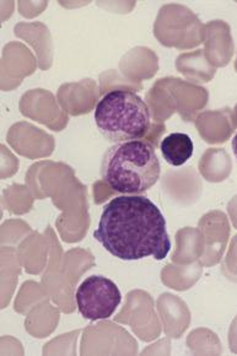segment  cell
I'll return each instance as SVG.
<instances>
[{
  "label": "cell",
  "mask_w": 237,
  "mask_h": 356,
  "mask_svg": "<svg viewBox=\"0 0 237 356\" xmlns=\"http://www.w3.org/2000/svg\"><path fill=\"white\" fill-rule=\"evenodd\" d=\"M96 241L122 261H139L153 257L165 259L171 251L166 220L161 210L140 194H123L104 207Z\"/></svg>",
  "instance_id": "obj_1"
},
{
  "label": "cell",
  "mask_w": 237,
  "mask_h": 356,
  "mask_svg": "<svg viewBox=\"0 0 237 356\" xmlns=\"http://www.w3.org/2000/svg\"><path fill=\"white\" fill-rule=\"evenodd\" d=\"M161 165L153 145L144 140L118 143L101 163V177L113 192L142 194L158 184Z\"/></svg>",
  "instance_id": "obj_2"
},
{
  "label": "cell",
  "mask_w": 237,
  "mask_h": 356,
  "mask_svg": "<svg viewBox=\"0 0 237 356\" xmlns=\"http://www.w3.org/2000/svg\"><path fill=\"white\" fill-rule=\"evenodd\" d=\"M95 122L108 142L140 140L152 127V112L134 91L112 90L97 102Z\"/></svg>",
  "instance_id": "obj_3"
},
{
  "label": "cell",
  "mask_w": 237,
  "mask_h": 356,
  "mask_svg": "<svg viewBox=\"0 0 237 356\" xmlns=\"http://www.w3.org/2000/svg\"><path fill=\"white\" fill-rule=\"evenodd\" d=\"M75 300L85 320H107L121 304L122 295L112 280L102 275H92L80 284Z\"/></svg>",
  "instance_id": "obj_4"
},
{
  "label": "cell",
  "mask_w": 237,
  "mask_h": 356,
  "mask_svg": "<svg viewBox=\"0 0 237 356\" xmlns=\"http://www.w3.org/2000/svg\"><path fill=\"white\" fill-rule=\"evenodd\" d=\"M193 142L186 133H172L165 136L160 144V150L165 161L171 166H182L193 155Z\"/></svg>",
  "instance_id": "obj_5"
},
{
  "label": "cell",
  "mask_w": 237,
  "mask_h": 356,
  "mask_svg": "<svg viewBox=\"0 0 237 356\" xmlns=\"http://www.w3.org/2000/svg\"><path fill=\"white\" fill-rule=\"evenodd\" d=\"M232 150H234V154H235V156L237 159V133L234 136V139H232Z\"/></svg>",
  "instance_id": "obj_6"
}]
</instances>
